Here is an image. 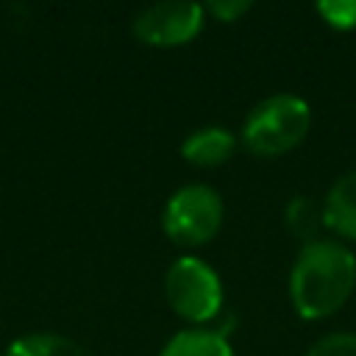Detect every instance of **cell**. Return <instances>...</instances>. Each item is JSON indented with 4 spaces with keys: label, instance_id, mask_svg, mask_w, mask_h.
I'll use <instances>...</instances> for the list:
<instances>
[{
    "label": "cell",
    "instance_id": "4",
    "mask_svg": "<svg viewBox=\"0 0 356 356\" xmlns=\"http://www.w3.org/2000/svg\"><path fill=\"white\" fill-rule=\"evenodd\" d=\"M222 225V197L206 184H186L170 195L161 228L178 245H203Z\"/></svg>",
    "mask_w": 356,
    "mask_h": 356
},
{
    "label": "cell",
    "instance_id": "7",
    "mask_svg": "<svg viewBox=\"0 0 356 356\" xmlns=\"http://www.w3.org/2000/svg\"><path fill=\"white\" fill-rule=\"evenodd\" d=\"M234 147H236V139L228 128L209 125V128L192 131L181 142V156L195 167H217L234 156Z\"/></svg>",
    "mask_w": 356,
    "mask_h": 356
},
{
    "label": "cell",
    "instance_id": "6",
    "mask_svg": "<svg viewBox=\"0 0 356 356\" xmlns=\"http://www.w3.org/2000/svg\"><path fill=\"white\" fill-rule=\"evenodd\" d=\"M323 225L345 239H356V170L339 175L325 192Z\"/></svg>",
    "mask_w": 356,
    "mask_h": 356
},
{
    "label": "cell",
    "instance_id": "9",
    "mask_svg": "<svg viewBox=\"0 0 356 356\" xmlns=\"http://www.w3.org/2000/svg\"><path fill=\"white\" fill-rule=\"evenodd\" d=\"M3 356H89L75 339L50 334V331H36L14 339Z\"/></svg>",
    "mask_w": 356,
    "mask_h": 356
},
{
    "label": "cell",
    "instance_id": "8",
    "mask_svg": "<svg viewBox=\"0 0 356 356\" xmlns=\"http://www.w3.org/2000/svg\"><path fill=\"white\" fill-rule=\"evenodd\" d=\"M159 356H234V350L220 331L186 328V331H178L161 348Z\"/></svg>",
    "mask_w": 356,
    "mask_h": 356
},
{
    "label": "cell",
    "instance_id": "13",
    "mask_svg": "<svg viewBox=\"0 0 356 356\" xmlns=\"http://www.w3.org/2000/svg\"><path fill=\"white\" fill-rule=\"evenodd\" d=\"M206 11H211L217 19H222V22H234L236 17H242L248 8H250V3L248 0H211L209 6H203Z\"/></svg>",
    "mask_w": 356,
    "mask_h": 356
},
{
    "label": "cell",
    "instance_id": "1",
    "mask_svg": "<svg viewBox=\"0 0 356 356\" xmlns=\"http://www.w3.org/2000/svg\"><path fill=\"white\" fill-rule=\"evenodd\" d=\"M356 286V256L334 242L314 239L300 248L289 273V298L303 320H323L345 306Z\"/></svg>",
    "mask_w": 356,
    "mask_h": 356
},
{
    "label": "cell",
    "instance_id": "5",
    "mask_svg": "<svg viewBox=\"0 0 356 356\" xmlns=\"http://www.w3.org/2000/svg\"><path fill=\"white\" fill-rule=\"evenodd\" d=\"M203 14L206 8L197 3H181V0L150 3L134 17L131 31L139 42L150 47H175L200 33Z\"/></svg>",
    "mask_w": 356,
    "mask_h": 356
},
{
    "label": "cell",
    "instance_id": "10",
    "mask_svg": "<svg viewBox=\"0 0 356 356\" xmlns=\"http://www.w3.org/2000/svg\"><path fill=\"white\" fill-rule=\"evenodd\" d=\"M284 222H286V231L292 236H298L303 245L314 242V239H320L317 231L323 228V203L317 206L312 197L295 195L284 209Z\"/></svg>",
    "mask_w": 356,
    "mask_h": 356
},
{
    "label": "cell",
    "instance_id": "12",
    "mask_svg": "<svg viewBox=\"0 0 356 356\" xmlns=\"http://www.w3.org/2000/svg\"><path fill=\"white\" fill-rule=\"evenodd\" d=\"M306 356H356V334H325L309 348Z\"/></svg>",
    "mask_w": 356,
    "mask_h": 356
},
{
    "label": "cell",
    "instance_id": "3",
    "mask_svg": "<svg viewBox=\"0 0 356 356\" xmlns=\"http://www.w3.org/2000/svg\"><path fill=\"white\" fill-rule=\"evenodd\" d=\"M164 295L175 314L192 323L217 317L222 306L220 275L197 256H181L164 275Z\"/></svg>",
    "mask_w": 356,
    "mask_h": 356
},
{
    "label": "cell",
    "instance_id": "11",
    "mask_svg": "<svg viewBox=\"0 0 356 356\" xmlns=\"http://www.w3.org/2000/svg\"><path fill=\"white\" fill-rule=\"evenodd\" d=\"M317 14L337 31L356 28V0H320Z\"/></svg>",
    "mask_w": 356,
    "mask_h": 356
},
{
    "label": "cell",
    "instance_id": "2",
    "mask_svg": "<svg viewBox=\"0 0 356 356\" xmlns=\"http://www.w3.org/2000/svg\"><path fill=\"white\" fill-rule=\"evenodd\" d=\"M312 128V108L298 95H273L253 106L242 125V142L253 156H281L303 142Z\"/></svg>",
    "mask_w": 356,
    "mask_h": 356
}]
</instances>
